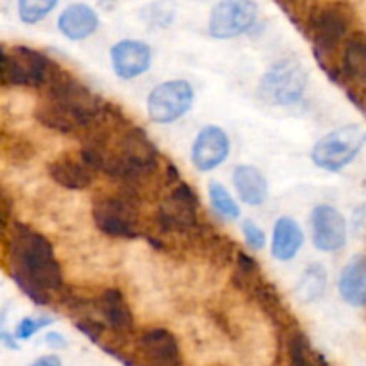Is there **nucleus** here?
<instances>
[{
    "label": "nucleus",
    "mask_w": 366,
    "mask_h": 366,
    "mask_svg": "<svg viewBox=\"0 0 366 366\" xmlns=\"http://www.w3.org/2000/svg\"><path fill=\"white\" fill-rule=\"evenodd\" d=\"M193 100L195 92L188 81H164L149 93L147 113L154 124H172L192 109Z\"/></svg>",
    "instance_id": "obj_12"
},
{
    "label": "nucleus",
    "mask_w": 366,
    "mask_h": 366,
    "mask_svg": "<svg viewBox=\"0 0 366 366\" xmlns=\"http://www.w3.org/2000/svg\"><path fill=\"white\" fill-rule=\"evenodd\" d=\"M347 95H349V99L352 100L354 106L360 107V109L363 111L365 117H366V88L347 89Z\"/></svg>",
    "instance_id": "obj_33"
},
{
    "label": "nucleus",
    "mask_w": 366,
    "mask_h": 366,
    "mask_svg": "<svg viewBox=\"0 0 366 366\" xmlns=\"http://www.w3.org/2000/svg\"><path fill=\"white\" fill-rule=\"evenodd\" d=\"M327 290V270L322 263H311L300 275L295 286V297L302 304H313L325 295Z\"/></svg>",
    "instance_id": "obj_26"
},
{
    "label": "nucleus",
    "mask_w": 366,
    "mask_h": 366,
    "mask_svg": "<svg viewBox=\"0 0 366 366\" xmlns=\"http://www.w3.org/2000/svg\"><path fill=\"white\" fill-rule=\"evenodd\" d=\"M57 6L56 0H20L18 16L24 24H38Z\"/></svg>",
    "instance_id": "obj_29"
},
{
    "label": "nucleus",
    "mask_w": 366,
    "mask_h": 366,
    "mask_svg": "<svg viewBox=\"0 0 366 366\" xmlns=\"http://www.w3.org/2000/svg\"><path fill=\"white\" fill-rule=\"evenodd\" d=\"M45 343L50 347V349H56V350H63L68 347L66 338L59 332H46L45 335Z\"/></svg>",
    "instance_id": "obj_34"
},
{
    "label": "nucleus",
    "mask_w": 366,
    "mask_h": 366,
    "mask_svg": "<svg viewBox=\"0 0 366 366\" xmlns=\"http://www.w3.org/2000/svg\"><path fill=\"white\" fill-rule=\"evenodd\" d=\"M152 64V50L139 39H122L111 46V66L120 79H136Z\"/></svg>",
    "instance_id": "obj_16"
},
{
    "label": "nucleus",
    "mask_w": 366,
    "mask_h": 366,
    "mask_svg": "<svg viewBox=\"0 0 366 366\" xmlns=\"http://www.w3.org/2000/svg\"><path fill=\"white\" fill-rule=\"evenodd\" d=\"M92 310L97 317L102 320L107 331L113 335L114 342L111 345L104 347L106 349H117L122 342L132 340L134 336V315H132L131 306L127 299L118 288H106L92 299Z\"/></svg>",
    "instance_id": "obj_13"
},
{
    "label": "nucleus",
    "mask_w": 366,
    "mask_h": 366,
    "mask_svg": "<svg viewBox=\"0 0 366 366\" xmlns=\"http://www.w3.org/2000/svg\"><path fill=\"white\" fill-rule=\"evenodd\" d=\"M304 245V232L292 217H281L275 222L272 236V256L277 261H292Z\"/></svg>",
    "instance_id": "obj_24"
},
{
    "label": "nucleus",
    "mask_w": 366,
    "mask_h": 366,
    "mask_svg": "<svg viewBox=\"0 0 366 366\" xmlns=\"http://www.w3.org/2000/svg\"><path fill=\"white\" fill-rule=\"evenodd\" d=\"M229 150H231V143L224 129L217 125H207L197 134L192 149V161L197 170L211 172L227 159Z\"/></svg>",
    "instance_id": "obj_17"
},
{
    "label": "nucleus",
    "mask_w": 366,
    "mask_h": 366,
    "mask_svg": "<svg viewBox=\"0 0 366 366\" xmlns=\"http://www.w3.org/2000/svg\"><path fill=\"white\" fill-rule=\"evenodd\" d=\"M31 366H63L61 360L57 356H43L36 360Z\"/></svg>",
    "instance_id": "obj_35"
},
{
    "label": "nucleus",
    "mask_w": 366,
    "mask_h": 366,
    "mask_svg": "<svg viewBox=\"0 0 366 366\" xmlns=\"http://www.w3.org/2000/svg\"><path fill=\"white\" fill-rule=\"evenodd\" d=\"M189 245L193 249H197V252L202 257H206L207 261H211L213 264H217L218 268L227 267L232 261V256H238L236 252L234 242L227 236L220 234L217 229H213L211 225L204 224L195 234L189 238Z\"/></svg>",
    "instance_id": "obj_20"
},
{
    "label": "nucleus",
    "mask_w": 366,
    "mask_h": 366,
    "mask_svg": "<svg viewBox=\"0 0 366 366\" xmlns=\"http://www.w3.org/2000/svg\"><path fill=\"white\" fill-rule=\"evenodd\" d=\"M243 236H245V242L250 249L254 250H263L267 245V234L263 232V229L256 224L254 220H243L242 224Z\"/></svg>",
    "instance_id": "obj_31"
},
{
    "label": "nucleus",
    "mask_w": 366,
    "mask_h": 366,
    "mask_svg": "<svg viewBox=\"0 0 366 366\" xmlns=\"http://www.w3.org/2000/svg\"><path fill=\"white\" fill-rule=\"evenodd\" d=\"M306 66L295 57H282L272 63L259 81V97L270 106H293L302 99L307 86Z\"/></svg>",
    "instance_id": "obj_9"
},
{
    "label": "nucleus",
    "mask_w": 366,
    "mask_h": 366,
    "mask_svg": "<svg viewBox=\"0 0 366 366\" xmlns=\"http://www.w3.org/2000/svg\"><path fill=\"white\" fill-rule=\"evenodd\" d=\"M56 322V318L49 317V315H39V317H25L24 320H20V324L14 329V338L25 342V340H31L39 329H45L49 325H52Z\"/></svg>",
    "instance_id": "obj_30"
},
{
    "label": "nucleus",
    "mask_w": 366,
    "mask_h": 366,
    "mask_svg": "<svg viewBox=\"0 0 366 366\" xmlns=\"http://www.w3.org/2000/svg\"><path fill=\"white\" fill-rule=\"evenodd\" d=\"M232 182L239 200L247 206H261L268 199L267 177L252 164H238L232 172Z\"/></svg>",
    "instance_id": "obj_23"
},
{
    "label": "nucleus",
    "mask_w": 366,
    "mask_h": 366,
    "mask_svg": "<svg viewBox=\"0 0 366 366\" xmlns=\"http://www.w3.org/2000/svg\"><path fill=\"white\" fill-rule=\"evenodd\" d=\"M79 156L118 186L139 192L159 172V150L145 131L132 124L124 111L106 102L99 117L79 136Z\"/></svg>",
    "instance_id": "obj_1"
},
{
    "label": "nucleus",
    "mask_w": 366,
    "mask_h": 366,
    "mask_svg": "<svg viewBox=\"0 0 366 366\" xmlns=\"http://www.w3.org/2000/svg\"><path fill=\"white\" fill-rule=\"evenodd\" d=\"M2 154L9 163L21 164L34 157L36 150L31 139H25L18 134H2Z\"/></svg>",
    "instance_id": "obj_27"
},
{
    "label": "nucleus",
    "mask_w": 366,
    "mask_h": 366,
    "mask_svg": "<svg viewBox=\"0 0 366 366\" xmlns=\"http://www.w3.org/2000/svg\"><path fill=\"white\" fill-rule=\"evenodd\" d=\"M0 82L4 88H38L49 82L59 63L39 50L25 45H2L0 56Z\"/></svg>",
    "instance_id": "obj_8"
},
{
    "label": "nucleus",
    "mask_w": 366,
    "mask_h": 366,
    "mask_svg": "<svg viewBox=\"0 0 366 366\" xmlns=\"http://www.w3.org/2000/svg\"><path fill=\"white\" fill-rule=\"evenodd\" d=\"M93 224L109 238L136 239L143 234L142 193L127 186L104 192L93 199Z\"/></svg>",
    "instance_id": "obj_7"
},
{
    "label": "nucleus",
    "mask_w": 366,
    "mask_h": 366,
    "mask_svg": "<svg viewBox=\"0 0 366 366\" xmlns=\"http://www.w3.org/2000/svg\"><path fill=\"white\" fill-rule=\"evenodd\" d=\"M231 282L242 295L252 300L263 311L264 317L274 324V327L282 336H286L293 327L299 325L288 306L282 302L281 293L277 292L274 282L264 277L259 263L247 252H238L236 256Z\"/></svg>",
    "instance_id": "obj_6"
},
{
    "label": "nucleus",
    "mask_w": 366,
    "mask_h": 366,
    "mask_svg": "<svg viewBox=\"0 0 366 366\" xmlns=\"http://www.w3.org/2000/svg\"><path fill=\"white\" fill-rule=\"evenodd\" d=\"M365 143L366 134L357 125H345L318 139L311 150V159L322 170L340 172L356 159Z\"/></svg>",
    "instance_id": "obj_11"
},
{
    "label": "nucleus",
    "mask_w": 366,
    "mask_h": 366,
    "mask_svg": "<svg viewBox=\"0 0 366 366\" xmlns=\"http://www.w3.org/2000/svg\"><path fill=\"white\" fill-rule=\"evenodd\" d=\"M313 245L322 252H336L347 243V222L336 207L320 204L311 213Z\"/></svg>",
    "instance_id": "obj_15"
},
{
    "label": "nucleus",
    "mask_w": 366,
    "mask_h": 366,
    "mask_svg": "<svg viewBox=\"0 0 366 366\" xmlns=\"http://www.w3.org/2000/svg\"><path fill=\"white\" fill-rule=\"evenodd\" d=\"M259 7L250 0H224L211 9L207 29L217 39H231L249 32L257 21Z\"/></svg>",
    "instance_id": "obj_14"
},
{
    "label": "nucleus",
    "mask_w": 366,
    "mask_h": 366,
    "mask_svg": "<svg viewBox=\"0 0 366 366\" xmlns=\"http://www.w3.org/2000/svg\"><path fill=\"white\" fill-rule=\"evenodd\" d=\"M125 366H182V354L174 332L164 327H149L134 340V354L118 349L106 350Z\"/></svg>",
    "instance_id": "obj_10"
},
{
    "label": "nucleus",
    "mask_w": 366,
    "mask_h": 366,
    "mask_svg": "<svg viewBox=\"0 0 366 366\" xmlns=\"http://www.w3.org/2000/svg\"><path fill=\"white\" fill-rule=\"evenodd\" d=\"M57 29L68 39H86L99 29V14L88 4H70L59 14Z\"/></svg>",
    "instance_id": "obj_21"
},
{
    "label": "nucleus",
    "mask_w": 366,
    "mask_h": 366,
    "mask_svg": "<svg viewBox=\"0 0 366 366\" xmlns=\"http://www.w3.org/2000/svg\"><path fill=\"white\" fill-rule=\"evenodd\" d=\"M290 20L310 39L322 70L338 82L340 59L347 39L357 31L356 9L349 2L279 4Z\"/></svg>",
    "instance_id": "obj_3"
},
{
    "label": "nucleus",
    "mask_w": 366,
    "mask_h": 366,
    "mask_svg": "<svg viewBox=\"0 0 366 366\" xmlns=\"http://www.w3.org/2000/svg\"><path fill=\"white\" fill-rule=\"evenodd\" d=\"M46 172L57 186L71 192L88 189L97 177V172L81 156H71V154H61L54 157L46 167Z\"/></svg>",
    "instance_id": "obj_18"
},
{
    "label": "nucleus",
    "mask_w": 366,
    "mask_h": 366,
    "mask_svg": "<svg viewBox=\"0 0 366 366\" xmlns=\"http://www.w3.org/2000/svg\"><path fill=\"white\" fill-rule=\"evenodd\" d=\"M207 193H209L211 204H213V207L218 211L220 217H224L225 220H238L239 206L236 204V200L232 199L231 193L225 189L224 184H220L218 181H211Z\"/></svg>",
    "instance_id": "obj_28"
},
{
    "label": "nucleus",
    "mask_w": 366,
    "mask_h": 366,
    "mask_svg": "<svg viewBox=\"0 0 366 366\" xmlns=\"http://www.w3.org/2000/svg\"><path fill=\"white\" fill-rule=\"evenodd\" d=\"M6 264L20 292L36 306H49L64 293L63 268L52 243L36 229L13 222L2 234Z\"/></svg>",
    "instance_id": "obj_2"
},
{
    "label": "nucleus",
    "mask_w": 366,
    "mask_h": 366,
    "mask_svg": "<svg viewBox=\"0 0 366 366\" xmlns=\"http://www.w3.org/2000/svg\"><path fill=\"white\" fill-rule=\"evenodd\" d=\"M285 343L290 366H331L327 360L311 345V340L299 325L285 336Z\"/></svg>",
    "instance_id": "obj_25"
},
{
    "label": "nucleus",
    "mask_w": 366,
    "mask_h": 366,
    "mask_svg": "<svg viewBox=\"0 0 366 366\" xmlns=\"http://www.w3.org/2000/svg\"><path fill=\"white\" fill-rule=\"evenodd\" d=\"M163 182L168 192L157 206L154 231L159 232L161 236L184 238L186 242H189V238L204 225L200 220L199 195L188 182L181 181L174 164L168 167Z\"/></svg>",
    "instance_id": "obj_5"
},
{
    "label": "nucleus",
    "mask_w": 366,
    "mask_h": 366,
    "mask_svg": "<svg viewBox=\"0 0 366 366\" xmlns=\"http://www.w3.org/2000/svg\"><path fill=\"white\" fill-rule=\"evenodd\" d=\"M342 299L349 306L366 307V256H356L343 267L338 279Z\"/></svg>",
    "instance_id": "obj_22"
},
{
    "label": "nucleus",
    "mask_w": 366,
    "mask_h": 366,
    "mask_svg": "<svg viewBox=\"0 0 366 366\" xmlns=\"http://www.w3.org/2000/svg\"><path fill=\"white\" fill-rule=\"evenodd\" d=\"M104 106L102 97L59 64L43 86L34 107V118L39 125L54 132L81 136Z\"/></svg>",
    "instance_id": "obj_4"
},
{
    "label": "nucleus",
    "mask_w": 366,
    "mask_h": 366,
    "mask_svg": "<svg viewBox=\"0 0 366 366\" xmlns=\"http://www.w3.org/2000/svg\"><path fill=\"white\" fill-rule=\"evenodd\" d=\"M338 84L347 89L366 88V32L357 29L343 46Z\"/></svg>",
    "instance_id": "obj_19"
},
{
    "label": "nucleus",
    "mask_w": 366,
    "mask_h": 366,
    "mask_svg": "<svg viewBox=\"0 0 366 366\" xmlns=\"http://www.w3.org/2000/svg\"><path fill=\"white\" fill-rule=\"evenodd\" d=\"M14 207H13V202H11L9 195H7L6 189H2V193H0V213H2V234L7 231V229L11 227V224H13L14 220H11V214H13Z\"/></svg>",
    "instance_id": "obj_32"
}]
</instances>
